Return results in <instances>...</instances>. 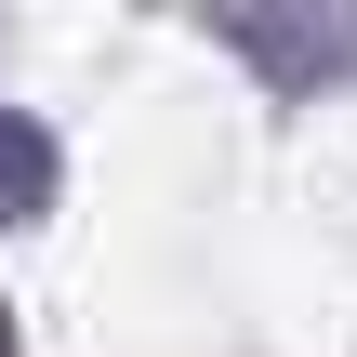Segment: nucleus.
Returning a JSON list of instances; mask_svg holds the SVG:
<instances>
[{"label": "nucleus", "mask_w": 357, "mask_h": 357, "mask_svg": "<svg viewBox=\"0 0 357 357\" xmlns=\"http://www.w3.org/2000/svg\"><path fill=\"white\" fill-rule=\"evenodd\" d=\"M40 199H53V146H40V119L0 106V225H26Z\"/></svg>", "instance_id": "obj_2"}, {"label": "nucleus", "mask_w": 357, "mask_h": 357, "mask_svg": "<svg viewBox=\"0 0 357 357\" xmlns=\"http://www.w3.org/2000/svg\"><path fill=\"white\" fill-rule=\"evenodd\" d=\"M212 26H225L265 79H331L357 53V0H212Z\"/></svg>", "instance_id": "obj_1"}]
</instances>
